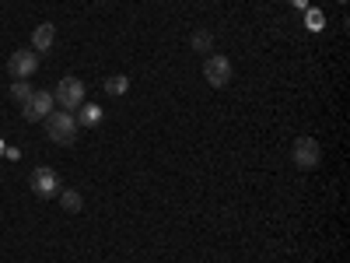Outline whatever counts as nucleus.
<instances>
[{
    "label": "nucleus",
    "mask_w": 350,
    "mask_h": 263,
    "mask_svg": "<svg viewBox=\"0 0 350 263\" xmlns=\"http://www.w3.org/2000/svg\"><path fill=\"white\" fill-rule=\"evenodd\" d=\"M291 4H295V8H305V4H308V0H291Z\"/></svg>",
    "instance_id": "obj_15"
},
{
    "label": "nucleus",
    "mask_w": 350,
    "mask_h": 263,
    "mask_svg": "<svg viewBox=\"0 0 350 263\" xmlns=\"http://www.w3.org/2000/svg\"><path fill=\"white\" fill-rule=\"evenodd\" d=\"M126 88H130V81H126V74H112V77H105V92L109 95H126Z\"/></svg>",
    "instance_id": "obj_12"
},
{
    "label": "nucleus",
    "mask_w": 350,
    "mask_h": 263,
    "mask_svg": "<svg viewBox=\"0 0 350 263\" xmlns=\"http://www.w3.org/2000/svg\"><path fill=\"white\" fill-rule=\"evenodd\" d=\"M36 67H39V53L36 49H14L11 60H8V71H11L14 81H28L36 74Z\"/></svg>",
    "instance_id": "obj_4"
},
{
    "label": "nucleus",
    "mask_w": 350,
    "mask_h": 263,
    "mask_svg": "<svg viewBox=\"0 0 350 263\" xmlns=\"http://www.w3.org/2000/svg\"><path fill=\"white\" fill-rule=\"evenodd\" d=\"M53 42H56V28H53L49 21H42L36 32H32V49H36V53H49Z\"/></svg>",
    "instance_id": "obj_8"
},
{
    "label": "nucleus",
    "mask_w": 350,
    "mask_h": 263,
    "mask_svg": "<svg viewBox=\"0 0 350 263\" xmlns=\"http://www.w3.org/2000/svg\"><path fill=\"white\" fill-rule=\"evenodd\" d=\"M189 49L211 56V49H214V32H207V28H196V32L189 36Z\"/></svg>",
    "instance_id": "obj_10"
},
{
    "label": "nucleus",
    "mask_w": 350,
    "mask_h": 263,
    "mask_svg": "<svg viewBox=\"0 0 350 263\" xmlns=\"http://www.w3.org/2000/svg\"><path fill=\"white\" fill-rule=\"evenodd\" d=\"M203 77H207L211 88H228L231 84V60L221 53H211L207 60H203Z\"/></svg>",
    "instance_id": "obj_3"
},
{
    "label": "nucleus",
    "mask_w": 350,
    "mask_h": 263,
    "mask_svg": "<svg viewBox=\"0 0 350 263\" xmlns=\"http://www.w3.org/2000/svg\"><path fill=\"white\" fill-rule=\"evenodd\" d=\"M102 123V105H81L77 109V127H88V130H92V127H98Z\"/></svg>",
    "instance_id": "obj_9"
},
{
    "label": "nucleus",
    "mask_w": 350,
    "mask_h": 263,
    "mask_svg": "<svg viewBox=\"0 0 350 263\" xmlns=\"http://www.w3.org/2000/svg\"><path fill=\"white\" fill-rule=\"evenodd\" d=\"M56 197H60V203H64V211H70V214H77V211L84 208V197H81L77 190H60V193H56Z\"/></svg>",
    "instance_id": "obj_11"
},
{
    "label": "nucleus",
    "mask_w": 350,
    "mask_h": 263,
    "mask_svg": "<svg viewBox=\"0 0 350 263\" xmlns=\"http://www.w3.org/2000/svg\"><path fill=\"white\" fill-rule=\"evenodd\" d=\"M28 186H32V193H36V197L49 200V197L60 193V175H56L49 165H42V168H36V172H32V179H28Z\"/></svg>",
    "instance_id": "obj_6"
},
{
    "label": "nucleus",
    "mask_w": 350,
    "mask_h": 263,
    "mask_svg": "<svg viewBox=\"0 0 350 263\" xmlns=\"http://www.w3.org/2000/svg\"><path fill=\"white\" fill-rule=\"evenodd\" d=\"M336 4H347V0H336Z\"/></svg>",
    "instance_id": "obj_17"
},
{
    "label": "nucleus",
    "mask_w": 350,
    "mask_h": 263,
    "mask_svg": "<svg viewBox=\"0 0 350 263\" xmlns=\"http://www.w3.org/2000/svg\"><path fill=\"white\" fill-rule=\"evenodd\" d=\"M84 81L81 77H74V74H67V77H60V84H56V92H53V99H56V105L60 109H67V112H77L81 105H84Z\"/></svg>",
    "instance_id": "obj_2"
},
{
    "label": "nucleus",
    "mask_w": 350,
    "mask_h": 263,
    "mask_svg": "<svg viewBox=\"0 0 350 263\" xmlns=\"http://www.w3.org/2000/svg\"><path fill=\"white\" fill-rule=\"evenodd\" d=\"M0 155H4V144H0Z\"/></svg>",
    "instance_id": "obj_16"
},
{
    "label": "nucleus",
    "mask_w": 350,
    "mask_h": 263,
    "mask_svg": "<svg viewBox=\"0 0 350 263\" xmlns=\"http://www.w3.org/2000/svg\"><path fill=\"white\" fill-rule=\"evenodd\" d=\"M308 25H312V28H319V25H323V14L312 11V14H308Z\"/></svg>",
    "instance_id": "obj_14"
},
{
    "label": "nucleus",
    "mask_w": 350,
    "mask_h": 263,
    "mask_svg": "<svg viewBox=\"0 0 350 263\" xmlns=\"http://www.w3.org/2000/svg\"><path fill=\"white\" fill-rule=\"evenodd\" d=\"M11 99H14L18 105H25L28 99H32V84H28V81H14V84H11Z\"/></svg>",
    "instance_id": "obj_13"
},
{
    "label": "nucleus",
    "mask_w": 350,
    "mask_h": 263,
    "mask_svg": "<svg viewBox=\"0 0 350 263\" xmlns=\"http://www.w3.org/2000/svg\"><path fill=\"white\" fill-rule=\"evenodd\" d=\"M77 116L74 112H67V109H56V112H49L46 116V134H49V140L53 144H74L77 140Z\"/></svg>",
    "instance_id": "obj_1"
},
{
    "label": "nucleus",
    "mask_w": 350,
    "mask_h": 263,
    "mask_svg": "<svg viewBox=\"0 0 350 263\" xmlns=\"http://www.w3.org/2000/svg\"><path fill=\"white\" fill-rule=\"evenodd\" d=\"M291 155H295V165L298 168H315L319 162H323V144H319L315 137H298Z\"/></svg>",
    "instance_id": "obj_5"
},
{
    "label": "nucleus",
    "mask_w": 350,
    "mask_h": 263,
    "mask_svg": "<svg viewBox=\"0 0 350 263\" xmlns=\"http://www.w3.org/2000/svg\"><path fill=\"white\" fill-rule=\"evenodd\" d=\"M53 105H56V99L49 92H32V99L21 105V116H25L28 123H42L46 116L53 112Z\"/></svg>",
    "instance_id": "obj_7"
}]
</instances>
